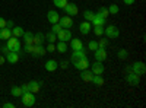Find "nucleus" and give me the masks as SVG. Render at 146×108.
I'll use <instances>...</instances> for the list:
<instances>
[{
    "instance_id": "1",
    "label": "nucleus",
    "mask_w": 146,
    "mask_h": 108,
    "mask_svg": "<svg viewBox=\"0 0 146 108\" xmlns=\"http://www.w3.org/2000/svg\"><path fill=\"white\" fill-rule=\"evenodd\" d=\"M104 35L108 40H115V38H118V35H120V29L115 25H110V27L104 28Z\"/></svg>"
},
{
    "instance_id": "2",
    "label": "nucleus",
    "mask_w": 146,
    "mask_h": 108,
    "mask_svg": "<svg viewBox=\"0 0 146 108\" xmlns=\"http://www.w3.org/2000/svg\"><path fill=\"white\" fill-rule=\"evenodd\" d=\"M6 45L10 51H16V53H21V41L16 38V37H12L9 40H6Z\"/></svg>"
},
{
    "instance_id": "3",
    "label": "nucleus",
    "mask_w": 146,
    "mask_h": 108,
    "mask_svg": "<svg viewBox=\"0 0 146 108\" xmlns=\"http://www.w3.org/2000/svg\"><path fill=\"white\" fill-rule=\"evenodd\" d=\"M21 98H22V104H23V107H32V105L35 104V97H34V93H32V92L22 93V95H21Z\"/></svg>"
},
{
    "instance_id": "4",
    "label": "nucleus",
    "mask_w": 146,
    "mask_h": 108,
    "mask_svg": "<svg viewBox=\"0 0 146 108\" xmlns=\"http://www.w3.org/2000/svg\"><path fill=\"white\" fill-rule=\"evenodd\" d=\"M126 82L129 83L130 86H137L139 85V80H140V76H137L136 73H133V72H126Z\"/></svg>"
},
{
    "instance_id": "5",
    "label": "nucleus",
    "mask_w": 146,
    "mask_h": 108,
    "mask_svg": "<svg viewBox=\"0 0 146 108\" xmlns=\"http://www.w3.org/2000/svg\"><path fill=\"white\" fill-rule=\"evenodd\" d=\"M130 69H131V72H133V73H136L137 76H142V75H145V72H146L145 63H142V62H136V63H133V64L130 66Z\"/></svg>"
},
{
    "instance_id": "6",
    "label": "nucleus",
    "mask_w": 146,
    "mask_h": 108,
    "mask_svg": "<svg viewBox=\"0 0 146 108\" xmlns=\"http://www.w3.org/2000/svg\"><path fill=\"white\" fill-rule=\"evenodd\" d=\"M56 35H57V40H58V41H64V42H67V41L72 40V31H70V29H66V28H63L62 31L57 32Z\"/></svg>"
},
{
    "instance_id": "7",
    "label": "nucleus",
    "mask_w": 146,
    "mask_h": 108,
    "mask_svg": "<svg viewBox=\"0 0 146 108\" xmlns=\"http://www.w3.org/2000/svg\"><path fill=\"white\" fill-rule=\"evenodd\" d=\"M73 66H75L78 70L88 69V67H89V60H88V57H83V58H80V60H76V62H73Z\"/></svg>"
},
{
    "instance_id": "8",
    "label": "nucleus",
    "mask_w": 146,
    "mask_h": 108,
    "mask_svg": "<svg viewBox=\"0 0 146 108\" xmlns=\"http://www.w3.org/2000/svg\"><path fill=\"white\" fill-rule=\"evenodd\" d=\"M107 56H108V53H107L105 48H100V47H98V48L95 50V60H96V62L104 63L105 58H107Z\"/></svg>"
},
{
    "instance_id": "9",
    "label": "nucleus",
    "mask_w": 146,
    "mask_h": 108,
    "mask_svg": "<svg viewBox=\"0 0 146 108\" xmlns=\"http://www.w3.org/2000/svg\"><path fill=\"white\" fill-rule=\"evenodd\" d=\"M58 23L62 25V28L69 29V28H72V27H73V19H72V16L66 15V16H62V18H60Z\"/></svg>"
},
{
    "instance_id": "10",
    "label": "nucleus",
    "mask_w": 146,
    "mask_h": 108,
    "mask_svg": "<svg viewBox=\"0 0 146 108\" xmlns=\"http://www.w3.org/2000/svg\"><path fill=\"white\" fill-rule=\"evenodd\" d=\"M47 53V50L44 48V45L41 44V45H32V51H31V54L34 56V57H41V56H44Z\"/></svg>"
},
{
    "instance_id": "11",
    "label": "nucleus",
    "mask_w": 146,
    "mask_h": 108,
    "mask_svg": "<svg viewBox=\"0 0 146 108\" xmlns=\"http://www.w3.org/2000/svg\"><path fill=\"white\" fill-rule=\"evenodd\" d=\"M83 57H86V51H85L83 48L75 50V51L72 53V56H70V63L76 62V60H80V58H83Z\"/></svg>"
},
{
    "instance_id": "12",
    "label": "nucleus",
    "mask_w": 146,
    "mask_h": 108,
    "mask_svg": "<svg viewBox=\"0 0 146 108\" xmlns=\"http://www.w3.org/2000/svg\"><path fill=\"white\" fill-rule=\"evenodd\" d=\"M63 10L66 12V15H69V16H75V15H78V6L76 5H73V3H67L64 7H63Z\"/></svg>"
},
{
    "instance_id": "13",
    "label": "nucleus",
    "mask_w": 146,
    "mask_h": 108,
    "mask_svg": "<svg viewBox=\"0 0 146 108\" xmlns=\"http://www.w3.org/2000/svg\"><path fill=\"white\" fill-rule=\"evenodd\" d=\"M105 22H107L105 18H102L100 13H95V16H94V19H92L91 23H92V27H104Z\"/></svg>"
},
{
    "instance_id": "14",
    "label": "nucleus",
    "mask_w": 146,
    "mask_h": 108,
    "mask_svg": "<svg viewBox=\"0 0 146 108\" xmlns=\"http://www.w3.org/2000/svg\"><path fill=\"white\" fill-rule=\"evenodd\" d=\"M6 62L10 64H16L19 62V53L16 51H9V54H6Z\"/></svg>"
},
{
    "instance_id": "15",
    "label": "nucleus",
    "mask_w": 146,
    "mask_h": 108,
    "mask_svg": "<svg viewBox=\"0 0 146 108\" xmlns=\"http://www.w3.org/2000/svg\"><path fill=\"white\" fill-rule=\"evenodd\" d=\"M91 72L94 75H102L104 73V64L101 62H96L91 66Z\"/></svg>"
},
{
    "instance_id": "16",
    "label": "nucleus",
    "mask_w": 146,
    "mask_h": 108,
    "mask_svg": "<svg viewBox=\"0 0 146 108\" xmlns=\"http://www.w3.org/2000/svg\"><path fill=\"white\" fill-rule=\"evenodd\" d=\"M80 79L83 80V82H91L92 80V76H94V73L89 70V69H83V70H80Z\"/></svg>"
},
{
    "instance_id": "17",
    "label": "nucleus",
    "mask_w": 146,
    "mask_h": 108,
    "mask_svg": "<svg viewBox=\"0 0 146 108\" xmlns=\"http://www.w3.org/2000/svg\"><path fill=\"white\" fill-rule=\"evenodd\" d=\"M79 31H80L82 35H88V34L91 32V22L85 21V22L79 23Z\"/></svg>"
},
{
    "instance_id": "18",
    "label": "nucleus",
    "mask_w": 146,
    "mask_h": 108,
    "mask_svg": "<svg viewBox=\"0 0 146 108\" xmlns=\"http://www.w3.org/2000/svg\"><path fill=\"white\" fill-rule=\"evenodd\" d=\"M47 19H48V22H50V23H57L60 21V15L57 13L56 10H50L47 13Z\"/></svg>"
},
{
    "instance_id": "19",
    "label": "nucleus",
    "mask_w": 146,
    "mask_h": 108,
    "mask_svg": "<svg viewBox=\"0 0 146 108\" xmlns=\"http://www.w3.org/2000/svg\"><path fill=\"white\" fill-rule=\"evenodd\" d=\"M44 41H45V35H44L42 32H36V34H34V40H32V42H34L35 45H41V44H44Z\"/></svg>"
},
{
    "instance_id": "20",
    "label": "nucleus",
    "mask_w": 146,
    "mask_h": 108,
    "mask_svg": "<svg viewBox=\"0 0 146 108\" xmlns=\"http://www.w3.org/2000/svg\"><path fill=\"white\" fill-rule=\"evenodd\" d=\"M44 67H45L47 72H56L57 67H58V63L56 62V60H48V62L44 64Z\"/></svg>"
},
{
    "instance_id": "21",
    "label": "nucleus",
    "mask_w": 146,
    "mask_h": 108,
    "mask_svg": "<svg viewBox=\"0 0 146 108\" xmlns=\"http://www.w3.org/2000/svg\"><path fill=\"white\" fill-rule=\"evenodd\" d=\"M70 48L75 51V50H80V48H83V44H82V40H79V38H75V40H70Z\"/></svg>"
},
{
    "instance_id": "22",
    "label": "nucleus",
    "mask_w": 146,
    "mask_h": 108,
    "mask_svg": "<svg viewBox=\"0 0 146 108\" xmlns=\"http://www.w3.org/2000/svg\"><path fill=\"white\" fill-rule=\"evenodd\" d=\"M28 86H29V91L32 93H36V92H40V89H41V83L36 82V80H31L28 83Z\"/></svg>"
},
{
    "instance_id": "23",
    "label": "nucleus",
    "mask_w": 146,
    "mask_h": 108,
    "mask_svg": "<svg viewBox=\"0 0 146 108\" xmlns=\"http://www.w3.org/2000/svg\"><path fill=\"white\" fill-rule=\"evenodd\" d=\"M10 37H12V29L0 28V40H9Z\"/></svg>"
},
{
    "instance_id": "24",
    "label": "nucleus",
    "mask_w": 146,
    "mask_h": 108,
    "mask_svg": "<svg viewBox=\"0 0 146 108\" xmlns=\"http://www.w3.org/2000/svg\"><path fill=\"white\" fill-rule=\"evenodd\" d=\"M95 86H102L104 85V78L101 75H94L92 76V80H91Z\"/></svg>"
},
{
    "instance_id": "25",
    "label": "nucleus",
    "mask_w": 146,
    "mask_h": 108,
    "mask_svg": "<svg viewBox=\"0 0 146 108\" xmlns=\"http://www.w3.org/2000/svg\"><path fill=\"white\" fill-rule=\"evenodd\" d=\"M56 50L58 51V53H66L67 51V42H64V41H58L57 42V45H56Z\"/></svg>"
},
{
    "instance_id": "26",
    "label": "nucleus",
    "mask_w": 146,
    "mask_h": 108,
    "mask_svg": "<svg viewBox=\"0 0 146 108\" xmlns=\"http://www.w3.org/2000/svg\"><path fill=\"white\" fill-rule=\"evenodd\" d=\"M23 32H25V31H23L22 27H15V28H12V35H13V37H16V38L22 37Z\"/></svg>"
},
{
    "instance_id": "27",
    "label": "nucleus",
    "mask_w": 146,
    "mask_h": 108,
    "mask_svg": "<svg viewBox=\"0 0 146 108\" xmlns=\"http://www.w3.org/2000/svg\"><path fill=\"white\" fill-rule=\"evenodd\" d=\"M23 41H25V44H34L32 42V40H34V35H32V32H23Z\"/></svg>"
},
{
    "instance_id": "28",
    "label": "nucleus",
    "mask_w": 146,
    "mask_h": 108,
    "mask_svg": "<svg viewBox=\"0 0 146 108\" xmlns=\"http://www.w3.org/2000/svg\"><path fill=\"white\" fill-rule=\"evenodd\" d=\"M56 40H57V35H56L54 32H51V31H50L48 34H45V41H47V42H53V44H54V42H56Z\"/></svg>"
},
{
    "instance_id": "29",
    "label": "nucleus",
    "mask_w": 146,
    "mask_h": 108,
    "mask_svg": "<svg viewBox=\"0 0 146 108\" xmlns=\"http://www.w3.org/2000/svg\"><path fill=\"white\" fill-rule=\"evenodd\" d=\"M94 16H95V13H94L92 10H85V12H83V19L88 21V22H92Z\"/></svg>"
},
{
    "instance_id": "30",
    "label": "nucleus",
    "mask_w": 146,
    "mask_h": 108,
    "mask_svg": "<svg viewBox=\"0 0 146 108\" xmlns=\"http://www.w3.org/2000/svg\"><path fill=\"white\" fill-rule=\"evenodd\" d=\"M10 93L13 95V97H19V98H21V95H22V89H21V86H12Z\"/></svg>"
},
{
    "instance_id": "31",
    "label": "nucleus",
    "mask_w": 146,
    "mask_h": 108,
    "mask_svg": "<svg viewBox=\"0 0 146 108\" xmlns=\"http://www.w3.org/2000/svg\"><path fill=\"white\" fill-rule=\"evenodd\" d=\"M98 13H100V15H101L102 18H105V19H107V18L110 16V12H108V7H105V6H101V7H100V10H98Z\"/></svg>"
},
{
    "instance_id": "32",
    "label": "nucleus",
    "mask_w": 146,
    "mask_h": 108,
    "mask_svg": "<svg viewBox=\"0 0 146 108\" xmlns=\"http://www.w3.org/2000/svg\"><path fill=\"white\" fill-rule=\"evenodd\" d=\"M117 56H118V58H120V60H126V58L129 57V51H127V50H124V48H121V50H118Z\"/></svg>"
},
{
    "instance_id": "33",
    "label": "nucleus",
    "mask_w": 146,
    "mask_h": 108,
    "mask_svg": "<svg viewBox=\"0 0 146 108\" xmlns=\"http://www.w3.org/2000/svg\"><path fill=\"white\" fill-rule=\"evenodd\" d=\"M94 34L96 35V37H102L104 35V27H94Z\"/></svg>"
},
{
    "instance_id": "34",
    "label": "nucleus",
    "mask_w": 146,
    "mask_h": 108,
    "mask_svg": "<svg viewBox=\"0 0 146 108\" xmlns=\"http://www.w3.org/2000/svg\"><path fill=\"white\" fill-rule=\"evenodd\" d=\"M108 12H110V15H117L118 12H120V7L117 5H111L108 7Z\"/></svg>"
},
{
    "instance_id": "35",
    "label": "nucleus",
    "mask_w": 146,
    "mask_h": 108,
    "mask_svg": "<svg viewBox=\"0 0 146 108\" xmlns=\"http://www.w3.org/2000/svg\"><path fill=\"white\" fill-rule=\"evenodd\" d=\"M108 44H110V40L108 38H102V40L98 41V47H100V48H107Z\"/></svg>"
},
{
    "instance_id": "36",
    "label": "nucleus",
    "mask_w": 146,
    "mask_h": 108,
    "mask_svg": "<svg viewBox=\"0 0 146 108\" xmlns=\"http://www.w3.org/2000/svg\"><path fill=\"white\" fill-rule=\"evenodd\" d=\"M51 32H54V34H57V32H60V31H62L63 28H62V25H60V23L57 22V23H51Z\"/></svg>"
},
{
    "instance_id": "37",
    "label": "nucleus",
    "mask_w": 146,
    "mask_h": 108,
    "mask_svg": "<svg viewBox=\"0 0 146 108\" xmlns=\"http://www.w3.org/2000/svg\"><path fill=\"white\" fill-rule=\"evenodd\" d=\"M54 5L60 9H63L66 5H67V0H54Z\"/></svg>"
},
{
    "instance_id": "38",
    "label": "nucleus",
    "mask_w": 146,
    "mask_h": 108,
    "mask_svg": "<svg viewBox=\"0 0 146 108\" xmlns=\"http://www.w3.org/2000/svg\"><path fill=\"white\" fill-rule=\"evenodd\" d=\"M88 48H89L91 51H95L96 48H98V42H96V41H89V42H88Z\"/></svg>"
},
{
    "instance_id": "39",
    "label": "nucleus",
    "mask_w": 146,
    "mask_h": 108,
    "mask_svg": "<svg viewBox=\"0 0 146 108\" xmlns=\"http://www.w3.org/2000/svg\"><path fill=\"white\" fill-rule=\"evenodd\" d=\"M47 53H54L56 51V44H53V42H48V45H47Z\"/></svg>"
},
{
    "instance_id": "40",
    "label": "nucleus",
    "mask_w": 146,
    "mask_h": 108,
    "mask_svg": "<svg viewBox=\"0 0 146 108\" xmlns=\"http://www.w3.org/2000/svg\"><path fill=\"white\" fill-rule=\"evenodd\" d=\"M0 51H2L3 54H5V57H6V54H9V48H7V45H3V47H0Z\"/></svg>"
},
{
    "instance_id": "41",
    "label": "nucleus",
    "mask_w": 146,
    "mask_h": 108,
    "mask_svg": "<svg viewBox=\"0 0 146 108\" xmlns=\"http://www.w3.org/2000/svg\"><path fill=\"white\" fill-rule=\"evenodd\" d=\"M21 89H22V93L31 92V91H29V86H28V83H25V85H22V86H21Z\"/></svg>"
},
{
    "instance_id": "42",
    "label": "nucleus",
    "mask_w": 146,
    "mask_h": 108,
    "mask_svg": "<svg viewBox=\"0 0 146 108\" xmlns=\"http://www.w3.org/2000/svg\"><path fill=\"white\" fill-rule=\"evenodd\" d=\"M62 69H67V66H69V63H67V60H63V62H60V64H58Z\"/></svg>"
},
{
    "instance_id": "43",
    "label": "nucleus",
    "mask_w": 146,
    "mask_h": 108,
    "mask_svg": "<svg viewBox=\"0 0 146 108\" xmlns=\"http://www.w3.org/2000/svg\"><path fill=\"white\" fill-rule=\"evenodd\" d=\"M32 45L34 44H25V53H31L32 51Z\"/></svg>"
},
{
    "instance_id": "44",
    "label": "nucleus",
    "mask_w": 146,
    "mask_h": 108,
    "mask_svg": "<svg viewBox=\"0 0 146 108\" xmlns=\"http://www.w3.org/2000/svg\"><path fill=\"white\" fill-rule=\"evenodd\" d=\"M0 28H6V19L0 16Z\"/></svg>"
},
{
    "instance_id": "45",
    "label": "nucleus",
    "mask_w": 146,
    "mask_h": 108,
    "mask_svg": "<svg viewBox=\"0 0 146 108\" xmlns=\"http://www.w3.org/2000/svg\"><path fill=\"white\" fill-rule=\"evenodd\" d=\"M6 28H9V29L13 28V21H6Z\"/></svg>"
},
{
    "instance_id": "46",
    "label": "nucleus",
    "mask_w": 146,
    "mask_h": 108,
    "mask_svg": "<svg viewBox=\"0 0 146 108\" xmlns=\"http://www.w3.org/2000/svg\"><path fill=\"white\" fill-rule=\"evenodd\" d=\"M3 107L5 108H15V105L12 104V102H6V104H3Z\"/></svg>"
},
{
    "instance_id": "47",
    "label": "nucleus",
    "mask_w": 146,
    "mask_h": 108,
    "mask_svg": "<svg viewBox=\"0 0 146 108\" xmlns=\"http://www.w3.org/2000/svg\"><path fill=\"white\" fill-rule=\"evenodd\" d=\"M5 62H6V57L5 56H0V66H3Z\"/></svg>"
},
{
    "instance_id": "48",
    "label": "nucleus",
    "mask_w": 146,
    "mask_h": 108,
    "mask_svg": "<svg viewBox=\"0 0 146 108\" xmlns=\"http://www.w3.org/2000/svg\"><path fill=\"white\" fill-rule=\"evenodd\" d=\"M123 2L127 5V6H130V5H133V3H135L136 2V0H123Z\"/></svg>"
},
{
    "instance_id": "49",
    "label": "nucleus",
    "mask_w": 146,
    "mask_h": 108,
    "mask_svg": "<svg viewBox=\"0 0 146 108\" xmlns=\"http://www.w3.org/2000/svg\"><path fill=\"white\" fill-rule=\"evenodd\" d=\"M67 2H69V0H67Z\"/></svg>"
}]
</instances>
